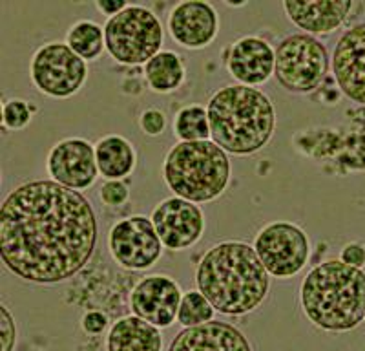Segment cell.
<instances>
[{
    "mask_svg": "<svg viewBox=\"0 0 365 351\" xmlns=\"http://www.w3.org/2000/svg\"><path fill=\"white\" fill-rule=\"evenodd\" d=\"M97 216L79 190L53 180L19 185L0 207V258L11 275L37 285L73 278L93 256Z\"/></svg>",
    "mask_w": 365,
    "mask_h": 351,
    "instance_id": "6da1fadb",
    "label": "cell"
},
{
    "mask_svg": "<svg viewBox=\"0 0 365 351\" xmlns=\"http://www.w3.org/2000/svg\"><path fill=\"white\" fill-rule=\"evenodd\" d=\"M195 285L217 313L243 317L263 304L270 275L254 245L228 240L205 253L195 269Z\"/></svg>",
    "mask_w": 365,
    "mask_h": 351,
    "instance_id": "7a4b0ae2",
    "label": "cell"
},
{
    "mask_svg": "<svg viewBox=\"0 0 365 351\" xmlns=\"http://www.w3.org/2000/svg\"><path fill=\"white\" fill-rule=\"evenodd\" d=\"M299 304L318 330L347 333L365 318V273L340 260L318 263L299 285Z\"/></svg>",
    "mask_w": 365,
    "mask_h": 351,
    "instance_id": "3957f363",
    "label": "cell"
},
{
    "mask_svg": "<svg viewBox=\"0 0 365 351\" xmlns=\"http://www.w3.org/2000/svg\"><path fill=\"white\" fill-rule=\"evenodd\" d=\"M207 113L212 141L236 156H252L265 148L276 128L272 101L245 84L217 90L208 101Z\"/></svg>",
    "mask_w": 365,
    "mask_h": 351,
    "instance_id": "277c9868",
    "label": "cell"
},
{
    "mask_svg": "<svg viewBox=\"0 0 365 351\" xmlns=\"http://www.w3.org/2000/svg\"><path fill=\"white\" fill-rule=\"evenodd\" d=\"M166 187L178 198L192 203H208L227 190L230 161L214 141H179L172 146L163 165Z\"/></svg>",
    "mask_w": 365,
    "mask_h": 351,
    "instance_id": "5b68a950",
    "label": "cell"
},
{
    "mask_svg": "<svg viewBox=\"0 0 365 351\" xmlns=\"http://www.w3.org/2000/svg\"><path fill=\"white\" fill-rule=\"evenodd\" d=\"M106 51L113 61L126 66L146 64L161 51L165 31L155 13L143 6H128L108 19L104 26Z\"/></svg>",
    "mask_w": 365,
    "mask_h": 351,
    "instance_id": "8992f818",
    "label": "cell"
},
{
    "mask_svg": "<svg viewBox=\"0 0 365 351\" xmlns=\"http://www.w3.org/2000/svg\"><path fill=\"white\" fill-rule=\"evenodd\" d=\"M331 58L325 44L307 34H294L276 46L274 77L292 93H311L325 81Z\"/></svg>",
    "mask_w": 365,
    "mask_h": 351,
    "instance_id": "52a82bcc",
    "label": "cell"
},
{
    "mask_svg": "<svg viewBox=\"0 0 365 351\" xmlns=\"http://www.w3.org/2000/svg\"><path fill=\"white\" fill-rule=\"evenodd\" d=\"M254 249L263 268L276 278H292L309 262L311 242L307 233L292 222H270L254 238Z\"/></svg>",
    "mask_w": 365,
    "mask_h": 351,
    "instance_id": "ba28073f",
    "label": "cell"
},
{
    "mask_svg": "<svg viewBox=\"0 0 365 351\" xmlns=\"http://www.w3.org/2000/svg\"><path fill=\"white\" fill-rule=\"evenodd\" d=\"M29 73L38 92L66 99L83 88L88 66L66 42H48L35 51Z\"/></svg>",
    "mask_w": 365,
    "mask_h": 351,
    "instance_id": "9c48e42d",
    "label": "cell"
},
{
    "mask_svg": "<svg viewBox=\"0 0 365 351\" xmlns=\"http://www.w3.org/2000/svg\"><path fill=\"white\" fill-rule=\"evenodd\" d=\"M163 242L152 220L128 216L117 222L108 233V249L117 265L128 271L154 268L163 255Z\"/></svg>",
    "mask_w": 365,
    "mask_h": 351,
    "instance_id": "30bf717a",
    "label": "cell"
},
{
    "mask_svg": "<svg viewBox=\"0 0 365 351\" xmlns=\"http://www.w3.org/2000/svg\"><path fill=\"white\" fill-rule=\"evenodd\" d=\"M152 223L158 230L163 245L170 251H182L200 242L205 233V214L182 198L172 196L155 205L152 210Z\"/></svg>",
    "mask_w": 365,
    "mask_h": 351,
    "instance_id": "8fae6325",
    "label": "cell"
},
{
    "mask_svg": "<svg viewBox=\"0 0 365 351\" xmlns=\"http://www.w3.org/2000/svg\"><path fill=\"white\" fill-rule=\"evenodd\" d=\"M48 174L53 181L71 190H86L96 183V146L83 138H68L53 145L48 154Z\"/></svg>",
    "mask_w": 365,
    "mask_h": 351,
    "instance_id": "7c38bea8",
    "label": "cell"
},
{
    "mask_svg": "<svg viewBox=\"0 0 365 351\" xmlns=\"http://www.w3.org/2000/svg\"><path fill=\"white\" fill-rule=\"evenodd\" d=\"M182 292L170 276L152 275L135 284L130 295L132 315L143 318L152 326L165 330L178 320Z\"/></svg>",
    "mask_w": 365,
    "mask_h": 351,
    "instance_id": "4fadbf2b",
    "label": "cell"
},
{
    "mask_svg": "<svg viewBox=\"0 0 365 351\" xmlns=\"http://www.w3.org/2000/svg\"><path fill=\"white\" fill-rule=\"evenodd\" d=\"M331 68L340 92L358 105H365V22L349 28L338 39Z\"/></svg>",
    "mask_w": 365,
    "mask_h": 351,
    "instance_id": "5bb4252c",
    "label": "cell"
},
{
    "mask_svg": "<svg viewBox=\"0 0 365 351\" xmlns=\"http://www.w3.org/2000/svg\"><path fill=\"white\" fill-rule=\"evenodd\" d=\"M168 29L179 46L188 50H203L217 37L220 17L216 8L208 2H181L174 6L168 15Z\"/></svg>",
    "mask_w": 365,
    "mask_h": 351,
    "instance_id": "9a60e30c",
    "label": "cell"
},
{
    "mask_svg": "<svg viewBox=\"0 0 365 351\" xmlns=\"http://www.w3.org/2000/svg\"><path fill=\"white\" fill-rule=\"evenodd\" d=\"M228 73L240 84L259 86L274 76L276 50L262 37H241L227 50L225 55Z\"/></svg>",
    "mask_w": 365,
    "mask_h": 351,
    "instance_id": "2e32d148",
    "label": "cell"
},
{
    "mask_svg": "<svg viewBox=\"0 0 365 351\" xmlns=\"http://www.w3.org/2000/svg\"><path fill=\"white\" fill-rule=\"evenodd\" d=\"M168 351H254L252 344L234 324L212 320L203 326L182 327Z\"/></svg>",
    "mask_w": 365,
    "mask_h": 351,
    "instance_id": "e0dca14e",
    "label": "cell"
},
{
    "mask_svg": "<svg viewBox=\"0 0 365 351\" xmlns=\"http://www.w3.org/2000/svg\"><path fill=\"white\" fill-rule=\"evenodd\" d=\"M354 4L349 0H312V2H283V11L292 24L307 35H331L341 28L353 11Z\"/></svg>",
    "mask_w": 365,
    "mask_h": 351,
    "instance_id": "ac0fdd59",
    "label": "cell"
},
{
    "mask_svg": "<svg viewBox=\"0 0 365 351\" xmlns=\"http://www.w3.org/2000/svg\"><path fill=\"white\" fill-rule=\"evenodd\" d=\"M106 351H163L161 330L135 315L123 317L110 327Z\"/></svg>",
    "mask_w": 365,
    "mask_h": 351,
    "instance_id": "d6986e66",
    "label": "cell"
},
{
    "mask_svg": "<svg viewBox=\"0 0 365 351\" xmlns=\"http://www.w3.org/2000/svg\"><path fill=\"white\" fill-rule=\"evenodd\" d=\"M96 158L99 174L106 181L128 178L137 163L135 148L123 136H106L101 139L96 145Z\"/></svg>",
    "mask_w": 365,
    "mask_h": 351,
    "instance_id": "ffe728a7",
    "label": "cell"
},
{
    "mask_svg": "<svg viewBox=\"0 0 365 351\" xmlns=\"http://www.w3.org/2000/svg\"><path fill=\"white\" fill-rule=\"evenodd\" d=\"M185 64L174 51H159L145 64V77L155 93H172L185 83Z\"/></svg>",
    "mask_w": 365,
    "mask_h": 351,
    "instance_id": "44dd1931",
    "label": "cell"
},
{
    "mask_svg": "<svg viewBox=\"0 0 365 351\" xmlns=\"http://www.w3.org/2000/svg\"><path fill=\"white\" fill-rule=\"evenodd\" d=\"M66 44L83 61H96L106 50L104 29L93 21L75 22L66 34Z\"/></svg>",
    "mask_w": 365,
    "mask_h": 351,
    "instance_id": "7402d4cb",
    "label": "cell"
},
{
    "mask_svg": "<svg viewBox=\"0 0 365 351\" xmlns=\"http://www.w3.org/2000/svg\"><path fill=\"white\" fill-rule=\"evenodd\" d=\"M174 134L179 141H208L210 125L208 113L203 106L188 105L178 112L174 119Z\"/></svg>",
    "mask_w": 365,
    "mask_h": 351,
    "instance_id": "603a6c76",
    "label": "cell"
},
{
    "mask_svg": "<svg viewBox=\"0 0 365 351\" xmlns=\"http://www.w3.org/2000/svg\"><path fill=\"white\" fill-rule=\"evenodd\" d=\"M214 315H216V310L212 307L210 302L200 291L182 292V300L178 313V322L182 327L203 326V324L214 320Z\"/></svg>",
    "mask_w": 365,
    "mask_h": 351,
    "instance_id": "cb8c5ba5",
    "label": "cell"
},
{
    "mask_svg": "<svg viewBox=\"0 0 365 351\" xmlns=\"http://www.w3.org/2000/svg\"><path fill=\"white\" fill-rule=\"evenodd\" d=\"M35 112H37V108L22 99L6 101L4 106H2V123L9 130H21L29 125Z\"/></svg>",
    "mask_w": 365,
    "mask_h": 351,
    "instance_id": "d4e9b609",
    "label": "cell"
},
{
    "mask_svg": "<svg viewBox=\"0 0 365 351\" xmlns=\"http://www.w3.org/2000/svg\"><path fill=\"white\" fill-rule=\"evenodd\" d=\"M99 198L106 207H120L125 205L130 198L128 185L123 180H112L101 187Z\"/></svg>",
    "mask_w": 365,
    "mask_h": 351,
    "instance_id": "484cf974",
    "label": "cell"
},
{
    "mask_svg": "<svg viewBox=\"0 0 365 351\" xmlns=\"http://www.w3.org/2000/svg\"><path fill=\"white\" fill-rule=\"evenodd\" d=\"M139 126L150 138H158L166 128V116L159 108H148L139 117Z\"/></svg>",
    "mask_w": 365,
    "mask_h": 351,
    "instance_id": "4316f807",
    "label": "cell"
},
{
    "mask_svg": "<svg viewBox=\"0 0 365 351\" xmlns=\"http://www.w3.org/2000/svg\"><path fill=\"white\" fill-rule=\"evenodd\" d=\"M0 337H2V351H13L17 344V326L15 318L4 304L0 305Z\"/></svg>",
    "mask_w": 365,
    "mask_h": 351,
    "instance_id": "83f0119b",
    "label": "cell"
},
{
    "mask_svg": "<svg viewBox=\"0 0 365 351\" xmlns=\"http://www.w3.org/2000/svg\"><path fill=\"white\" fill-rule=\"evenodd\" d=\"M340 262L351 268H365V245L361 242L345 243L340 251Z\"/></svg>",
    "mask_w": 365,
    "mask_h": 351,
    "instance_id": "f1b7e54d",
    "label": "cell"
},
{
    "mask_svg": "<svg viewBox=\"0 0 365 351\" xmlns=\"http://www.w3.org/2000/svg\"><path fill=\"white\" fill-rule=\"evenodd\" d=\"M81 327L86 335L97 337V335L104 333L106 327H108V317L101 313V311H88V313H84L83 320H81Z\"/></svg>",
    "mask_w": 365,
    "mask_h": 351,
    "instance_id": "f546056e",
    "label": "cell"
},
{
    "mask_svg": "<svg viewBox=\"0 0 365 351\" xmlns=\"http://www.w3.org/2000/svg\"><path fill=\"white\" fill-rule=\"evenodd\" d=\"M96 6L101 13H104V15H108L112 19L115 15H119V13L125 11L128 8V2H125V0H101Z\"/></svg>",
    "mask_w": 365,
    "mask_h": 351,
    "instance_id": "4dcf8cb0",
    "label": "cell"
}]
</instances>
